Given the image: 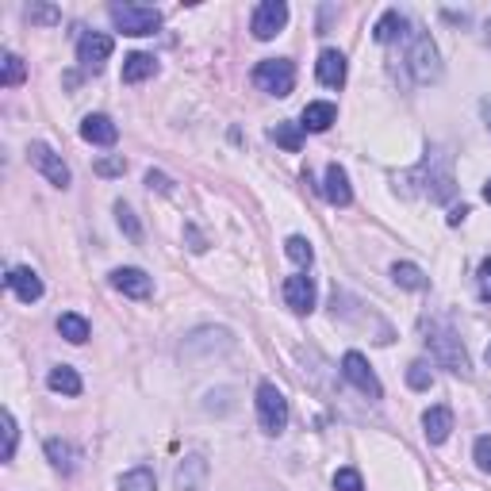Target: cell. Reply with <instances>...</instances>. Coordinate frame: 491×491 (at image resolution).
<instances>
[{"mask_svg": "<svg viewBox=\"0 0 491 491\" xmlns=\"http://www.w3.org/2000/svg\"><path fill=\"white\" fill-rule=\"evenodd\" d=\"M58 334L66 342H73V346H81V342L89 338V323H85L81 315H61L58 318Z\"/></svg>", "mask_w": 491, "mask_h": 491, "instance_id": "obj_25", "label": "cell"}, {"mask_svg": "<svg viewBox=\"0 0 491 491\" xmlns=\"http://www.w3.org/2000/svg\"><path fill=\"white\" fill-rule=\"evenodd\" d=\"M285 254L292 257V262H296V265H311V257H315V250H311V242H307V238H300V235H292L288 242H285Z\"/></svg>", "mask_w": 491, "mask_h": 491, "instance_id": "obj_28", "label": "cell"}, {"mask_svg": "<svg viewBox=\"0 0 491 491\" xmlns=\"http://www.w3.org/2000/svg\"><path fill=\"white\" fill-rule=\"evenodd\" d=\"M407 384H411L415 391H426L430 384H434V373H430L423 361H415V365H407Z\"/></svg>", "mask_w": 491, "mask_h": 491, "instance_id": "obj_29", "label": "cell"}, {"mask_svg": "<svg viewBox=\"0 0 491 491\" xmlns=\"http://www.w3.org/2000/svg\"><path fill=\"white\" fill-rule=\"evenodd\" d=\"M46 384H51V391H61V396H81V376L73 373L69 365H58V368H51Z\"/></svg>", "mask_w": 491, "mask_h": 491, "instance_id": "obj_24", "label": "cell"}, {"mask_svg": "<svg viewBox=\"0 0 491 491\" xmlns=\"http://www.w3.org/2000/svg\"><path fill=\"white\" fill-rule=\"evenodd\" d=\"M476 464H480L484 472H491V438H480V441H476Z\"/></svg>", "mask_w": 491, "mask_h": 491, "instance_id": "obj_34", "label": "cell"}, {"mask_svg": "<svg viewBox=\"0 0 491 491\" xmlns=\"http://www.w3.org/2000/svg\"><path fill=\"white\" fill-rule=\"evenodd\" d=\"M403 31H407V20H403L396 8H391V12H384V16L376 20V28H373V39H376V43H396Z\"/></svg>", "mask_w": 491, "mask_h": 491, "instance_id": "obj_21", "label": "cell"}, {"mask_svg": "<svg viewBox=\"0 0 491 491\" xmlns=\"http://www.w3.org/2000/svg\"><path fill=\"white\" fill-rule=\"evenodd\" d=\"M46 457H51V464L61 476H69L73 469H77V449H73L69 441H61V438H46Z\"/></svg>", "mask_w": 491, "mask_h": 491, "instance_id": "obj_19", "label": "cell"}, {"mask_svg": "<svg viewBox=\"0 0 491 491\" xmlns=\"http://www.w3.org/2000/svg\"><path fill=\"white\" fill-rule=\"evenodd\" d=\"M119 491H157V484H154V472L150 469H131L127 476L119 480Z\"/></svg>", "mask_w": 491, "mask_h": 491, "instance_id": "obj_26", "label": "cell"}, {"mask_svg": "<svg viewBox=\"0 0 491 491\" xmlns=\"http://www.w3.org/2000/svg\"><path fill=\"white\" fill-rule=\"evenodd\" d=\"M4 285H8V292H16V300H23V303H35V300H43V280H39V273L35 269H12V273L4 277Z\"/></svg>", "mask_w": 491, "mask_h": 491, "instance_id": "obj_13", "label": "cell"}, {"mask_svg": "<svg viewBox=\"0 0 491 491\" xmlns=\"http://www.w3.org/2000/svg\"><path fill=\"white\" fill-rule=\"evenodd\" d=\"M269 139H273L277 146H285L288 154H300V146H303V127L300 123H277V127H269Z\"/></svg>", "mask_w": 491, "mask_h": 491, "instance_id": "obj_22", "label": "cell"}, {"mask_svg": "<svg viewBox=\"0 0 491 491\" xmlns=\"http://www.w3.org/2000/svg\"><path fill=\"white\" fill-rule=\"evenodd\" d=\"M423 430H426V441L430 446H441L449 434H453V411L449 407H430L423 415Z\"/></svg>", "mask_w": 491, "mask_h": 491, "instance_id": "obj_17", "label": "cell"}, {"mask_svg": "<svg viewBox=\"0 0 491 491\" xmlns=\"http://www.w3.org/2000/svg\"><path fill=\"white\" fill-rule=\"evenodd\" d=\"M391 280H396L399 288H411V292H423V288L430 285L423 269L411 265V262H396V265H391Z\"/></svg>", "mask_w": 491, "mask_h": 491, "instance_id": "obj_23", "label": "cell"}, {"mask_svg": "<svg viewBox=\"0 0 491 491\" xmlns=\"http://www.w3.org/2000/svg\"><path fill=\"white\" fill-rule=\"evenodd\" d=\"M476 280H480V296L491 300V257H487V262H480V273H476Z\"/></svg>", "mask_w": 491, "mask_h": 491, "instance_id": "obj_36", "label": "cell"}, {"mask_svg": "<svg viewBox=\"0 0 491 491\" xmlns=\"http://www.w3.org/2000/svg\"><path fill=\"white\" fill-rule=\"evenodd\" d=\"M257 423H262V430L269 438H277V434H285L288 430V399H285V391H280L277 384H257Z\"/></svg>", "mask_w": 491, "mask_h": 491, "instance_id": "obj_2", "label": "cell"}, {"mask_svg": "<svg viewBox=\"0 0 491 491\" xmlns=\"http://www.w3.org/2000/svg\"><path fill=\"white\" fill-rule=\"evenodd\" d=\"M146 184H150V189H157V192H173V181H169L165 173H154V169L146 173Z\"/></svg>", "mask_w": 491, "mask_h": 491, "instance_id": "obj_37", "label": "cell"}, {"mask_svg": "<svg viewBox=\"0 0 491 491\" xmlns=\"http://www.w3.org/2000/svg\"><path fill=\"white\" fill-rule=\"evenodd\" d=\"M315 73H318V81L326 85V89H342L346 85V54L342 51H323L315 61Z\"/></svg>", "mask_w": 491, "mask_h": 491, "instance_id": "obj_14", "label": "cell"}, {"mask_svg": "<svg viewBox=\"0 0 491 491\" xmlns=\"http://www.w3.org/2000/svg\"><path fill=\"white\" fill-rule=\"evenodd\" d=\"M108 58H112V35L85 31L81 39H77V61H81L85 73H101Z\"/></svg>", "mask_w": 491, "mask_h": 491, "instance_id": "obj_9", "label": "cell"}, {"mask_svg": "<svg viewBox=\"0 0 491 491\" xmlns=\"http://www.w3.org/2000/svg\"><path fill=\"white\" fill-rule=\"evenodd\" d=\"M112 288L123 292V296L131 300H146L154 292V280L142 273V269H116L112 273Z\"/></svg>", "mask_w": 491, "mask_h": 491, "instance_id": "obj_12", "label": "cell"}, {"mask_svg": "<svg viewBox=\"0 0 491 491\" xmlns=\"http://www.w3.org/2000/svg\"><path fill=\"white\" fill-rule=\"evenodd\" d=\"M173 484H177V491H204V484H207V461L200 457V453H192V457H184L177 464Z\"/></svg>", "mask_w": 491, "mask_h": 491, "instance_id": "obj_11", "label": "cell"}, {"mask_svg": "<svg viewBox=\"0 0 491 491\" xmlns=\"http://www.w3.org/2000/svg\"><path fill=\"white\" fill-rule=\"evenodd\" d=\"M407 66H411V77L419 85H430L441 77V54L434 39H430L426 31H415L411 35V51H407Z\"/></svg>", "mask_w": 491, "mask_h": 491, "instance_id": "obj_3", "label": "cell"}, {"mask_svg": "<svg viewBox=\"0 0 491 491\" xmlns=\"http://www.w3.org/2000/svg\"><path fill=\"white\" fill-rule=\"evenodd\" d=\"M157 73V58L154 54H127L123 58V81L127 85H139V81H146V77H154Z\"/></svg>", "mask_w": 491, "mask_h": 491, "instance_id": "obj_18", "label": "cell"}, {"mask_svg": "<svg viewBox=\"0 0 491 491\" xmlns=\"http://www.w3.org/2000/svg\"><path fill=\"white\" fill-rule=\"evenodd\" d=\"M285 23H288V4H285V0H262V4L254 8L250 31H254V39L269 43L273 35L285 31Z\"/></svg>", "mask_w": 491, "mask_h": 491, "instance_id": "obj_7", "label": "cell"}, {"mask_svg": "<svg viewBox=\"0 0 491 491\" xmlns=\"http://www.w3.org/2000/svg\"><path fill=\"white\" fill-rule=\"evenodd\" d=\"M285 303L292 307L296 315H307L315 307V280L307 273H296L285 280Z\"/></svg>", "mask_w": 491, "mask_h": 491, "instance_id": "obj_10", "label": "cell"}, {"mask_svg": "<svg viewBox=\"0 0 491 491\" xmlns=\"http://www.w3.org/2000/svg\"><path fill=\"white\" fill-rule=\"evenodd\" d=\"M334 119H338V108H334V104L315 101V104L303 108V123H300V127H303V131H326Z\"/></svg>", "mask_w": 491, "mask_h": 491, "instance_id": "obj_20", "label": "cell"}, {"mask_svg": "<svg viewBox=\"0 0 491 491\" xmlns=\"http://www.w3.org/2000/svg\"><path fill=\"white\" fill-rule=\"evenodd\" d=\"M484 200H487V204H491V181H487V184H484Z\"/></svg>", "mask_w": 491, "mask_h": 491, "instance_id": "obj_39", "label": "cell"}, {"mask_svg": "<svg viewBox=\"0 0 491 491\" xmlns=\"http://www.w3.org/2000/svg\"><path fill=\"white\" fill-rule=\"evenodd\" d=\"M116 219H119V227L127 230V238H131V242H139V238H142V230H139V219H134V212H131L127 204H116Z\"/></svg>", "mask_w": 491, "mask_h": 491, "instance_id": "obj_30", "label": "cell"}, {"mask_svg": "<svg viewBox=\"0 0 491 491\" xmlns=\"http://www.w3.org/2000/svg\"><path fill=\"white\" fill-rule=\"evenodd\" d=\"M16 441H20L16 419H12V411H4V453H0V457H4V461H12V457H16Z\"/></svg>", "mask_w": 491, "mask_h": 491, "instance_id": "obj_31", "label": "cell"}, {"mask_svg": "<svg viewBox=\"0 0 491 491\" xmlns=\"http://www.w3.org/2000/svg\"><path fill=\"white\" fill-rule=\"evenodd\" d=\"M123 169H127V165H123V157H108V162H96V173H101V177H116V173H123Z\"/></svg>", "mask_w": 491, "mask_h": 491, "instance_id": "obj_35", "label": "cell"}, {"mask_svg": "<svg viewBox=\"0 0 491 491\" xmlns=\"http://www.w3.org/2000/svg\"><path fill=\"white\" fill-rule=\"evenodd\" d=\"M334 491H365L361 472H353V469H338V472H334Z\"/></svg>", "mask_w": 491, "mask_h": 491, "instance_id": "obj_32", "label": "cell"}, {"mask_svg": "<svg viewBox=\"0 0 491 491\" xmlns=\"http://www.w3.org/2000/svg\"><path fill=\"white\" fill-rule=\"evenodd\" d=\"M464 215H469V207H464V204H461V207H453V212H449V223H453V227H457V223H461V219H464Z\"/></svg>", "mask_w": 491, "mask_h": 491, "instance_id": "obj_38", "label": "cell"}, {"mask_svg": "<svg viewBox=\"0 0 491 491\" xmlns=\"http://www.w3.org/2000/svg\"><path fill=\"white\" fill-rule=\"evenodd\" d=\"M254 81H257V89H265L269 96H288L296 89V66H292L288 58H265V61H257Z\"/></svg>", "mask_w": 491, "mask_h": 491, "instance_id": "obj_5", "label": "cell"}, {"mask_svg": "<svg viewBox=\"0 0 491 491\" xmlns=\"http://www.w3.org/2000/svg\"><path fill=\"white\" fill-rule=\"evenodd\" d=\"M487 365H491V346H487Z\"/></svg>", "mask_w": 491, "mask_h": 491, "instance_id": "obj_40", "label": "cell"}, {"mask_svg": "<svg viewBox=\"0 0 491 491\" xmlns=\"http://www.w3.org/2000/svg\"><path fill=\"white\" fill-rule=\"evenodd\" d=\"M323 196L334 207H350L353 204V189H350V177H346V169H342L338 162L334 165H326V181H323Z\"/></svg>", "mask_w": 491, "mask_h": 491, "instance_id": "obj_15", "label": "cell"}, {"mask_svg": "<svg viewBox=\"0 0 491 491\" xmlns=\"http://www.w3.org/2000/svg\"><path fill=\"white\" fill-rule=\"evenodd\" d=\"M426 346H430V358L441 368H449L453 376H469V353H464L461 338L446 323H426Z\"/></svg>", "mask_w": 491, "mask_h": 491, "instance_id": "obj_1", "label": "cell"}, {"mask_svg": "<svg viewBox=\"0 0 491 491\" xmlns=\"http://www.w3.org/2000/svg\"><path fill=\"white\" fill-rule=\"evenodd\" d=\"M28 77V66H23V58L20 54H4V73H0V85H4V89H16V85Z\"/></svg>", "mask_w": 491, "mask_h": 491, "instance_id": "obj_27", "label": "cell"}, {"mask_svg": "<svg viewBox=\"0 0 491 491\" xmlns=\"http://www.w3.org/2000/svg\"><path fill=\"white\" fill-rule=\"evenodd\" d=\"M108 16H112V23L123 35H134V39H139V35H154L162 28V12L146 8V4H112Z\"/></svg>", "mask_w": 491, "mask_h": 491, "instance_id": "obj_4", "label": "cell"}, {"mask_svg": "<svg viewBox=\"0 0 491 491\" xmlns=\"http://www.w3.org/2000/svg\"><path fill=\"white\" fill-rule=\"evenodd\" d=\"M81 139L85 142H93V146H116V139H119V127L108 116H85V123H81Z\"/></svg>", "mask_w": 491, "mask_h": 491, "instance_id": "obj_16", "label": "cell"}, {"mask_svg": "<svg viewBox=\"0 0 491 491\" xmlns=\"http://www.w3.org/2000/svg\"><path fill=\"white\" fill-rule=\"evenodd\" d=\"M23 16H28L31 23H46V28H51V23H58V20H61L58 12H54V8H46V4H31L28 12H23Z\"/></svg>", "mask_w": 491, "mask_h": 491, "instance_id": "obj_33", "label": "cell"}, {"mask_svg": "<svg viewBox=\"0 0 491 491\" xmlns=\"http://www.w3.org/2000/svg\"><path fill=\"white\" fill-rule=\"evenodd\" d=\"M342 376H346L350 384L361 391V396H368V399H384V388H380L373 365H368L358 350H350L346 358H342Z\"/></svg>", "mask_w": 491, "mask_h": 491, "instance_id": "obj_6", "label": "cell"}, {"mask_svg": "<svg viewBox=\"0 0 491 491\" xmlns=\"http://www.w3.org/2000/svg\"><path fill=\"white\" fill-rule=\"evenodd\" d=\"M28 162L39 169V173L51 181L54 189H69V181H73V177H69V165L61 162V157H58L46 142H31V146H28Z\"/></svg>", "mask_w": 491, "mask_h": 491, "instance_id": "obj_8", "label": "cell"}]
</instances>
